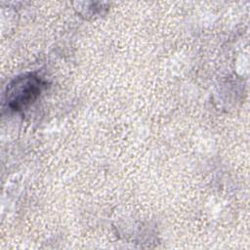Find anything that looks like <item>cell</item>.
Returning <instances> with one entry per match:
<instances>
[{"instance_id":"cell-1","label":"cell","mask_w":250,"mask_h":250,"mask_svg":"<svg viewBox=\"0 0 250 250\" xmlns=\"http://www.w3.org/2000/svg\"><path fill=\"white\" fill-rule=\"evenodd\" d=\"M45 85V81L34 73L18 76L6 88L7 107L13 111L22 110L36 101Z\"/></svg>"}]
</instances>
